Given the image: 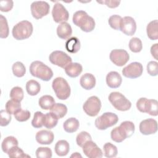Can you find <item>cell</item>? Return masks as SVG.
<instances>
[{
    "instance_id": "6da1fadb",
    "label": "cell",
    "mask_w": 158,
    "mask_h": 158,
    "mask_svg": "<svg viewBox=\"0 0 158 158\" xmlns=\"http://www.w3.org/2000/svg\"><path fill=\"white\" fill-rule=\"evenodd\" d=\"M73 23L80 27L85 32L92 31L95 27L94 19L89 16L84 10H78L74 13L72 18Z\"/></svg>"
},
{
    "instance_id": "7a4b0ae2",
    "label": "cell",
    "mask_w": 158,
    "mask_h": 158,
    "mask_svg": "<svg viewBox=\"0 0 158 158\" xmlns=\"http://www.w3.org/2000/svg\"><path fill=\"white\" fill-rule=\"evenodd\" d=\"M29 70L32 76L45 81L50 80L53 77V72L51 69L39 60L31 62Z\"/></svg>"
},
{
    "instance_id": "3957f363",
    "label": "cell",
    "mask_w": 158,
    "mask_h": 158,
    "mask_svg": "<svg viewBox=\"0 0 158 158\" xmlns=\"http://www.w3.org/2000/svg\"><path fill=\"white\" fill-rule=\"evenodd\" d=\"M33 25L28 20H22L17 23L12 28V34L17 40L28 38L33 33Z\"/></svg>"
},
{
    "instance_id": "277c9868",
    "label": "cell",
    "mask_w": 158,
    "mask_h": 158,
    "mask_svg": "<svg viewBox=\"0 0 158 158\" xmlns=\"http://www.w3.org/2000/svg\"><path fill=\"white\" fill-rule=\"evenodd\" d=\"M52 87L57 98L67 99L70 95V87L68 82L62 77L56 78L52 83Z\"/></svg>"
},
{
    "instance_id": "5b68a950",
    "label": "cell",
    "mask_w": 158,
    "mask_h": 158,
    "mask_svg": "<svg viewBox=\"0 0 158 158\" xmlns=\"http://www.w3.org/2000/svg\"><path fill=\"white\" fill-rule=\"evenodd\" d=\"M112 105L120 111L128 110L131 106V102L119 92H112L108 98Z\"/></svg>"
},
{
    "instance_id": "8992f818",
    "label": "cell",
    "mask_w": 158,
    "mask_h": 158,
    "mask_svg": "<svg viewBox=\"0 0 158 158\" xmlns=\"http://www.w3.org/2000/svg\"><path fill=\"white\" fill-rule=\"evenodd\" d=\"M118 121V118L115 114L112 112H105L95 120L94 124L98 129L104 130L114 126Z\"/></svg>"
},
{
    "instance_id": "52a82bcc",
    "label": "cell",
    "mask_w": 158,
    "mask_h": 158,
    "mask_svg": "<svg viewBox=\"0 0 158 158\" xmlns=\"http://www.w3.org/2000/svg\"><path fill=\"white\" fill-rule=\"evenodd\" d=\"M101 108V102L100 99L95 96H92L83 104V109L84 112L90 117L96 116Z\"/></svg>"
},
{
    "instance_id": "ba28073f",
    "label": "cell",
    "mask_w": 158,
    "mask_h": 158,
    "mask_svg": "<svg viewBox=\"0 0 158 158\" xmlns=\"http://www.w3.org/2000/svg\"><path fill=\"white\" fill-rule=\"evenodd\" d=\"M49 61L54 65L65 69L72 61V58L62 51H54L49 56Z\"/></svg>"
},
{
    "instance_id": "9c48e42d",
    "label": "cell",
    "mask_w": 158,
    "mask_h": 158,
    "mask_svg": "<svg viewBox=\"0 0 158 158\" xmlns=\"http://www.w3.org/2000/svg\"><path fill=\"white\" fill-rule=\"evenodd\" d=\"M49 4L43 1H34L30 6L31 15L36 19H40L47 15L49 12Z\"/></svg>"
},
{
    "instance_id": "30bf717a",
    "label": "cell",
    "mask_w": 158,
    "mask_h": 158,
    "mask_svg": "<svg viewBox=\"0 0 158 158\" xmlns=\"http://www.w3.org/2000/svg\"><path fill=\"white\" fill-rule=\"evenodd\" d=\"M110 60L117 66L122 67L129 60L130 56L124 49H114L109 55Z\"/></svg>"
},
{
    "instance_id": "8fae6325",
    "label": "cell",
    "mask_w": 158,
    "mask_h": 158,
    "mask_svg": "<svg viewBox=\"0 0 158 158\" xmlns=\"http://www.w3.org/2000/svg\"><path fill=\"white\" fill-rule=\"evenodd\" d=\"M143 71V67L141 63L134 62L130 63L122 69V74L128 78H136L139 77Z\"/></svg>"
},
{
    "instance_id": "7c38bea8",
    "label": "cell",
    "mask_w": 158,
    "mask_h": 158,
    "mask_svg": "<svg viewBox=\"0 0 158 158\" xmlns=\"http://www.w3.org/2000/svg\"><path fill=\"white\" fill-rule=\"evenodd\" d=\"M52 15L54 21L56 23L65 22L69 18V14L67 10L59 2L54 5L52 10Z\"/></svg>"
},
{
    "instance_id": "4fadbf2b",
    "label": "cell",
    "mask_w": 158,
    "mask_h": 158,
    "mask_svg": "<svg viewBox=\"0 0 158 158\" xmlns=\"http://www.w3.org/2000/svg\"><path fill=\"white\" fill-rule=\"evenodd\" d=\"M82 148L85 155L89 158H101L103 156L101 149L92 140L86 141Z\"/></svg>"
},
{
    "instance_id": "5bb4252c",
    "label": "cell",
    "mask_w": 158,
    "mask_h": 158,
    "mask_svg": "<svg viewBox=\"0 0 158 158\" xmlns=\"http://www.w3.org/2000/svg\"><path fill=\"white\" fill-rule=\"evenodd\" d=\"M136 30V23L134 19L130 16H126L122 19L120 30L125 35L132 36Z\"/></svg>"
},
{
    "instance_id": "9a60e30c",
    "label": "cell",
    "mask_w": 158,
    "mask_h": 158,
    "mask_svg": "<svg viewBox=\"0 0 158 158\" xmlns=\"http://www.w3.org/2000/svg\"><path fill=\"white\" fill-rule=\"evenodd\" d=\"M139 131L144 135L154 134L157 131V122L153 118L143 120L139 123Z\"/></svg>"
},
{
    "instance_id": "2e32d148",
    "label": "cell",
    "mask_w": 158,
    "mask_h": 158,
    "mask_svg": "<svg viewBox=\"0 0 158 158\" xmlns=\"http://www.w3.org/2000/svg\"><path fill=\"white\" fill-rule=\"evenodd\" d=\"M116 128L123 141L125 140L126 138L132 136L135 130V125L131 121H124Z\"/></svg>"
},
{
    "instance_id": "e0dca14e",
    "label": "cell",
    "mask_w": 158,
    "mask_h": 158,
    "mask_svg": "<svg viewBox=\"0 0 158 158\" xmlns=\"http://www.w3.org/2000/svg\"><path fill=\"white\" fill-rule=\"evenodd\" d=\"M54 134L51 131L42 130L38 131L35 136L36 141L41 144H50L54 141Z\"/></svg>"
},
{
    "instance_id": "ac0fdd59",
    "label": "cell",
    "mask_w": 158,
    "mask_h": 158,
    "mask_svg": "<svg viewBox=\"0 0 158 158\" xmlns=\"http://www.w3.org/2000/svg\"><path fill=\"white\" fill-rule=\"evenodd\" d=\"M106 83L110 88H118L122 81V78L120 75L115 71H112L108 73L106 76Z\"/></svg>"
},
{
    "instance_id": "d6986e66",
    "label": "cell",
    "mask_w": 158,
    "mask_h": 158,
    "mask_svg": "<svg viewBox=\"0 0 158 158\" xmlns=\"http://www.w3.org/2000/svg\"><path fill=\"white\" fill-rule=\"evenodd\" d=\"M80 83L83 88L86 90H89L95 86L96 78L93 74L86 73L81 77Z\"/></svg>"
},
{
    "instance_id": "ffe728a7",
    "label": "cell",
    "mask_w": 158,
    "mask_h": 158,
    "mask_svg": "<svg viewBox=\"0 0 158 158\" xmlns=\"http://www.w3.org/2000/svg\"><path fill=\"white\" fill-rule=\"evenodd\" d=\"M72 33V29L70 25L67 22L60 23L57 28V35L59 38L62 40L69 38Z\"/></svg>"
},
{
    "instance_id": "44dd1931",
    "label": "cell",
    "mask_w": 158,
    "mask_h": 158,
    "mask_svg": "<svg viewBox=\"0 0 158 158\" xmlns=\"http://www.w3.org/2000/svg\"><path fill=\"white\" fill-rule=\"evenodd\" d=\"M64 69L66 74L69 77L71 78H75L81 73L83 67L82 65L79 63L71 62L68 65H67Z\"/></svg>"
},
{
    "instance_id": "7402d4cb",
    "label": "cell",
    "mask_w": 158,
    "mask_h": 158,
    "mask_svg": "<svg viewBox=\"0 0 158 158\" xmlns=\"http://www.w3.org/2000/svg\"><path fill=\"white\" fill-rule=\"evenodd\" d=\"M55 152L59 156H65L67 155L70 150L69 143L66 140H59L55 145Z\"/></svg>"
},
{
    "instance_id": "603a6c76",
    "label": "cell",
    "mask_w": 158,
    "mask_h": 158,
    "mask_svg": "<svg viewBox=\"0 0 158 158\" xmlns=\"http://www.w3.org/2000/svg\"><path fill=\"white\" fill-rule=\"evenodd\" d=\"M148 38L151 40H157L158 38V21L154 20L150 22L146 27Z\"/></svg>"
},
{
    "instance_id": "cb8c5ba5",
    "label": "cell",
    "mask_w": 158,
    "mask_h": 158,
    "mask_svg": "<svg viewBox=\"0 0 158 158\" xmlns=\"http://www.w3.org/2000/svg\"><path fill=\"white\" fill-rule=\"evenodd\" d=\"M80 126L79 121L74 117H70L66 120L64 124L63 127L64 130L69 133L75 132L77 131Z\"/></svg>"
},
{
    "instance_id": "d4e9b609",
    "label": "cell",
    "mask_w": 158,
    "mask_h": 158,
    "mask_svg": "<svg viewBox=\"0 0 158 158\" xmlns=\"http://www.w3.org/2000/svg\"><path fill=\"white\" fill-rule=\"evenodd\" d=\"M65 48L70 53L77 52L80 49V42L77 37L70 38L65 43Z\"/></svg>"
},
{
    "instance_id": "484cf974",
    "label": "cell",
    "mask_w": 158,
    "mask_h": 158,
    "mask_svg": "<svg viewBox=\"0 0 158 158\" xmlns=\"http://www.w3.org/2000/svg\"><path fill=\"white\" fill-rule=\"evenodd\" d=\"M38 104L41 109L44 110H50L56 103L52 96L50 95H44L39 99Z\"/></svg>"
},
{
    "instance_id": "4316f807",
    "label": "cell",
    "mask_w": 158,
    "mask_h": 158,
    "mask_svg": "<svg viewBox=\"0 0 158 158\" xmlns=\"http://www.w3.org/2000/svg\"><path fill=\"white\" fill-rule=\"evenodd\" d=\"M157 109L158 102L157 100L147 99L144 107V113H147L152 116H157Z\"/></svg>"
},
{
    "instance_id": "83f0119b",
    "label": "cell",
    "mask_w": 158,
    "mask_h": 158,
    "mask_svg": "<svg viewBox=\"0 0 158 158\" xmlns=\"http://www.w3.org/2000/svg\"><path fill=\"white\" fill-rule=\"evenodd\" d=\"M17 139L12 136H9L4 139L1 144V148L4 152L7 154L9 151L14 146H18Z\"/></svg>"
},
{
    "instance_id": "f1b7e54d",
    "label": "cell",
    "mask_w": 158,
    "mask_h": 158,
    "mask_svg": "<svg viewBox=\"0 0 158 158\" xmlns=\"http://www.w3.org/2000/svg\"><path fill=\"white\" fill-rule=\"evenodd\" d=\"M41 89L40 84L35 80H30L26 83V90L27 93L30 96L38 94Z\"/></svg>"
},
{
    "instance_id": "f546056e",
    "label": "cell",
    "mask_w": 158,
    "mask_h": 158,
    "mask_svg": "<svg viewBox=\"0 0 158 158\" xmlns=\"http://www.w3.org/2000/svg\"><path fill=\"white\" fill-rule=\"evenodd\" d=\"M50 110L59 119L64 117L67 112V106L62 103H56Z\"/></svg>"
},
{
    "instance_id": "4dcf8cb0",
    "label": "cell",
    "mask_w": 158,
    "mask_h": 158,
    "mask_svg": "<svg viewBox=\"0 0 158 158\" xmlns=\"http://www.w3.org/2000/svg\"><path fill=\"white\" fill-rule=\"evenodd\" d=\"M58 120L59 118L52 112L47 113L44 115L43 126L49 129L53 128L57 125Z\"/></svg>"
},
{
    "instance_id": "1f68e13d",
    "label": "cell",
    "mask_w": 158,
    "mask_h": 158,
    "mask_svg": "<svg viewBox=\"0 0 158 158\" xmlns=\"http://www.w3.org/2000/svg\"><path fill=\"white\" fill-rule=\"evenodd\" d=\"M103 149L104 156L108 158L115 157L118 153L117 147L110 143H106L103 146Z\"/></svg>"
},
{
    "instance_id": "d6a6232c",
    "label": "cell",
    "mask_w": 158,
    "mask_h": 158,
    "mask_svg": "<svg viewBox=\"0 0 158 158\" xmlns=\"http://www.w3.org/2000/svg\"><path fill=\"white\" fill-rule=\"evenodd\" d=\"M13 74L19 78L22 77L26 73V69L25 65L21 62H15L12 67Z\"/></svg>"
},
{
    "instance_id": "836d02e7",
    "label": "cell",
    "mask_w": 158,
    "mask_h": 158,
    "mask_svg": "<svg viewBox=\"0 0 158 158\" xmlns=\"http://www.w3.org/2000/svg\"><path fill=\"white\" fill-rule=\"evenodd\" d=\"M21 109L20 102L13 99L9 100L6 104V110L10 114H15Z\"/></svg>"
},
{
    "instance_id": "e575fe53",
    "label": "cell",
    "mask_w": 158,
    "mask_h": 158,
    "mask_svg": "<svg viewBox=\"0 0 158 158\" xmlns=\"http://www.w3.org/2000/svg\"><path fill=\"white\" fill-rule=\"evenodd\" d=\"M23 91L19 86L14 87L10 91V98L15 101L20 102L23 99Z\"/></svg>"
},
{
    "instance_id": "d590c367",
    "label": "cell",
    "mask_w": 158,
    "mask_h": 158,
    "mask_svg": "<svg viewBox=\"0 0 158 158\" xmlns=\"http://www.w3.org/2000/svg\"><path fill=\"white\" fill-rule=\"evenodd\" d=\"M44 115L40 111H37L34 114L33 118L31 121V125L36 128H41L43 126Z\"/></svg>"
},
{
    "instance_id": "8d00e7d4",
    "label": "cell",
    "mask_w": 158,
    "mask_h": 158,
    "mask_svg": "<svg viewBox=\"0 0 158 158\" xmlns=\"http://www.w3.org/2000/svg\"><path fill=\"white\" fill-rule=\"evenodd\" d=\"M129 48L131 52H140L143 48V44L141 40L136 37L132 38L129 41Z\"/></svg>"
},
{
    "instance_id": "74e56055",
    "label": "cell",
    "mask_w": 158,
    "mask_h": 158,
    "mask_svg": "<svg viewBox=\"0 0 158 158\" xmlns=\"http://www.w3.org/2000/svg\"><path fill=\"white\" fill-rule=\"evenodd\" d=\"M89 140H92L91 135L88 132L84 131L78 133L76 137V142L77 145L81 148L84 144Z\"/></svg>"
},
{
    "instance_id": "f35d334b",
    "label": "cell",
    "mask_w": 158,
    "mask_h": 158,
    "mask_svg": "<svg viewBox=\"0 0 158 158\" xmlns=\"http://www.w3.org/2000/svg\"><path fill=\"white\" fill-rule=\"evenodd\" d=\"M9 157L15 158V157H30L28 155H26L23 151L18 147V146L12 147L7 153Z\"/></svg>"
},
{
    "instance_id": "ab89813d",
    "label": "cell",
    "mask_w": 158,
    "mask_h": 158,
    "mask_svg": "<svg viewBox=\"0 0 158 158\" xmlns=\"http://www.w3.org/2000/svg\"><path fill=\"white\" fill-rule=\"evenodd\" d=\"M1 33L0 37L1 38H6L9 36V30L6 18L2 15H1Z\"/></svg>"
},
{
    "instance_id": "60d3db41",
    "label": "cell",
    "mask_w": 158,
    "mask_h": 158,
    "mask_svg": "<svg viewBox=\"0 0 158 158\" xmlns=\"http://www.w3.org/2000/svg\"><path fill=\"white\" fill-rule=\"evenodd\" d=\"M35 153L38 158H51L52 157V151L48 147H40Z\"/></svg>"
},
{
    "instance_id": "b9f144b4",
    "label": "cell",
    "mask_w": 158,
    "mask_h": 158,
    "mask_svg": "<svg viewBox=\"0 0 158 158\" xmlns=\"http://www.w3.org/2000/svg\"><path fill=\"white\" fill-rule=\"evenodd\" d=\"M122 17L118 15H111L108 20L109 24L110 27L116 30H120V22L122 20Z\"/></svg>"
},
{
    "instance_id": "7bdbcfd3",
    "label": "cell",
    "mask_w": 158,
    "mask_h": 158,
    "mask_svg": "<svg viewBox=\"0 0 158 158\" xmlns=\"http://www.w3.org/2000/svg\"><path fill=\"white\" fill-rule=\"evenodd\" d=\"M30 116H31L30 112L28 110L20 109V110H19L17 112H16L14 114L15 118L17 121L20 122H25V121L28 120L30 118Z\"/></svg>"
},
{
    "instance_id": "ee69618b",
    "label": "cell",
    "mask_w": 158,
    "mask_h": 158,
    "mask_svg": "<svg viewBox=\"0 0 158 158\" xmlns=\"http://www.w3.org/2000/svg\"><path fill=\"white\" fill-rule=\"evenodd\" d=\"M1 115V123L0 125L1 127H5L9 125L11 121V114L9 113L6 110H1L0 111Z\"/></svg>"
},
{
    "instance_id": "f6af8a7d",
    "label": "cell",
    "mask_w": 158,
    "mask_h": 158,
    "mask_svg": "<svg viewBox=\"0 0 158 158\" xmlns=\"http://www.w3.org/2000/svg\"><path fill=\"white\" fill-rule=\"evenodd\" d=\"M147 72L151 76L158 74V63L156 61H150L147 65Z\"/></svg>"
},
{
    "instance_id": "bcb514c9",
    "label": "cell",
    "mask_w": 158,
    "mask_h": 158,
    "mask_svg": "<svg viewBox=\"0 0 158 158\" xmlns=\"http://www.w3.org/2000/svg\"><path fill=\"white\" fill-rule=\"evenodd\" d=\"M14 6V2L11 0L9 1H1L0 2V9L2 12H9L10 11Z\"/></svg>"
},
{
    "instance_id": "7dc6e473",
    "label": "cell",
    "mask_w": 158,
    "mask_h": 158,
    "mask_svg": "<svg viewBox=\"0 0 158 158\" xmlns=\"http://www.w3.org/2000/svg\"><path fill=\"white\" fill-rule=\"evenodd\" d=\"M147 99L146 98H141L136 102V107L141 112L144 113V107Z\"/></svg>"
},
{
    "instance_id": "c3c4849f",
    "label": "cell",
    "mask_w": 158,
    "mask_h": 158,
    "mask_svg": "<svg viewBox=\"0 0 158 158\" xmlns=\"http://www.w3.org/2000/svg\"><path fill=\"white\" fill-rule=\"evenodd\" d=\"M99 3H102V4H105L107 7L110 8H115L118 6V5L120 3V1H104L102 2L100 1H97Z\"/></svg>"
},
{
    "instance_id": "681fc988",
    "label": "cell",
    "mask_w": 158,
    "mask_h": 158,
    "mask_svg": "<svg viewBox=\"0 0 158 158\" xmlns=\"http://www.w3.org/2000/svg\"><path fill=\"white\" fill-rule=\"evenodd\" d=\"M151 53L152 56L155 58V59H157V53H158V44L157 43H156L151 46Z\"/></svg>"
},
{
    "instance_id": "f907efd6",
    "label": "cell",
    "mask_w": 158,
    "mask_h": 158,
    "mask_svg": "<svg viewBox=\"0 0 158 158\" xmlns=\"http://www.w3.org/2000/svg\"><path fill=\"white\" fill-rule=\"evenodd\" d=\"M71 157H82V156L78 152H74L73 154L71 155Z\"/></svg>"
}]
</instances>
